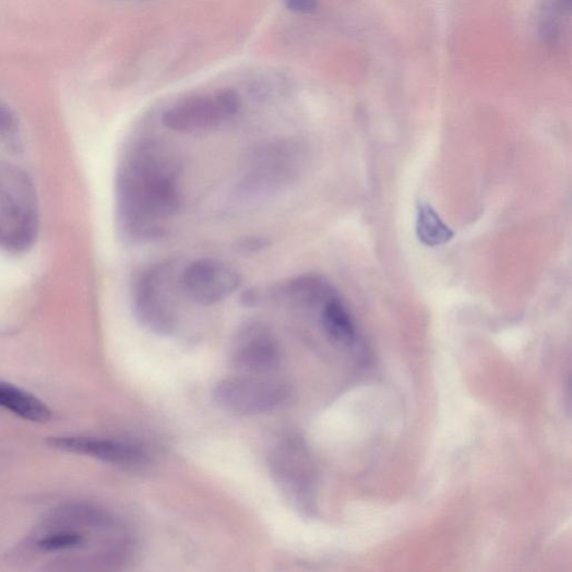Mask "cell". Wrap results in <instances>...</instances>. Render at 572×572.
<instances>
[{"label":"cell","instance_id":"cell-8","mask_svg":"<svg viewBox=\"0 0 572 572\" xmlns=\"http://www.w3.org/2000/svg\"><path fill=\"white\" fill-rule=\"evenodd\" d=\"M229 357L238 373L267 374L278 367L281 348L272 330L254 322L237 332Z\"/></svg>","mask_w":572,"mask_h":572},{"label":"cell","instance_id":"cell-1","mask_svg":"<svg viewBox=\"0 0 572 572\" xmlns=\"http://www.w3.org/2000/svg\"><path fill=\"white\" fill-rule=\"evenodd\" d=\"M179 160L155 141L139 142L123 157L116 179L117 222L130 243L164 236L181 206Z\"/></svg>","mask_w":572,"mask_h":572},{"label":"cell","instance_id":"cell-10","mask_svg":"<svg viewBox=\"0 0 572 572\" xmlns=\"http://www.w3.org/2000/svg\"><path fill=\"white\" fill-rule=\"evenodd\" d=\"M51 449L86 455L120 466H140L147 462V454L136 444L90 437H60L47 440Z\"/></svg>","mask_w":572,"mask_h":572},{"label":"cell","instance_id":"cell-15","mask_svg":"<svg viewBox=\"0 0 572 572\" xmlns=\"http://www.w3.org/2000/svg\"><path fill=\"white\" fill-rule=\"evenodd\" d=\"M19 123L13 111L0 102V142L9 147H17Z\"/></svg>","mask_w":572,"mask_h":572},{"label":"cell","instance_id":"cell-13","mask_svg":"<svg viewBox=\"0 0 572 572\" xmlns=\"http://www.w3.org/2000/svg\"><path fill=\"white\" fill-rule=\"evenodd\" d=\"M416 233L421 245L437 248L450 243L454 231L443 222L439 213L427 203L417 207Z\"/></svg>","mask_w":572,"mask_h":572},{"label":"cell","instance_id":"cell-2","mask_svg":"<svg viewBox=\"0 0 572 572\" xmlns=\"http://www.w3.org/2000/svg\"><path fill=\"white\" fill-rule=\"evenodd\" d=\"M39 213L36 190L28 175L0 160V249L22 253L37 238Z\"/></svg>","mask_w":572,"mask_h":572},{"label":"cell","instance_id":"cell-6","mask_svg":"<svg viewBox=\"0 0 572 572\" xmlns=\"http://www.w3.org/2000/svg\"><path fill=\"white\" fill-rule=\"evenodd\" d=\"M242 107L240 95L225 88L212 97L188 98L167 110L163 124L178 133H199L218 128Z\"/></svg>","mask_w":572,"mask_h":572},{"label":"cell","instance_id":"cell-14","mask_svg":"<svg viewBox=\"0 0 572 572\" xmlns=\"http://www.w3.org/2000/svg\"><path fill=\"white\" fill-rule=\"evenodd\" d=\"M85 541V537L79 533L59 532L43 537L37 543V548L45 552L61 551L80 548Z\"/></svg>","mask_w":572,"mask_h":572},{"label":"cell","instance_id":"cell-17","mask_svg":"<svg viewBox=\"0 0 572 572\" xmlns=\"http://www.w3.org/2000/svg\"><path fill=\"white\" fill-rule=\"evenodd\" d=\"M269 242L263 240L261 237H251L246 238L240 245V249H243L246 252H258L263 250Z\"/></svg>","mask_w":572,"mask_h":572},{"label":"cell","instance_id":"cell-5","mask_svg":"<svg viewBox=\"0 0 572 572\" xmlns=\"http://www.w3.org/2000/svg\"><path fill=\"white\" fill-rule=\"evenodd\" d=\"M299 156L295 143L290 142L273 143L261 150L238 182L237 194L254 200L289 184L298 172Z\"/></svg>","mask_w":572,"mask_h":572},{"label":"cell","instance_id":"cell-9","mask_svg":"<svg viewBox=\"0 0 572 572\" xmlns=\"http://www.w3.org/2000/svg\"><path fill=\"white\" fill-rule=\"evenodd\" d=\"M307 456L296 440L281 442L270 456L274 480L295 505H303L309 501L310 470Z\"/></svg>","mask_w":572,"mask_h":572},{"label":"cell","instance_id":"cell-11","mask_svg":"<svg viewBox=\"0 0 572 572\" xmlns=\"http://www.w3.org/2000/svg\"><path fill=\"white\" fill-rule=\"evenodd\" d=\"M321 307V322L326 335L341 345H355L358 337L355 319L336 290L323 301Z\"/></svg>","mask_w":572,"mask_h":572},{"label":"cell","instance_id":"cell-4","mask_svg":"<svg viewBox=\"0 0 572 572\" xmlns=\"http://www.w3.org/2000/svg\"><path fill=\"white\" fill-rule=\"evenodd\" d=\"M288 383L267 374H237L216 385L217 405L235 415L254 416L271 412L288 400Z\"/></svg>","mask_w":572,"mask_h":572},{"label":"cell","instance_id":"cell-16","mask_svg":"<svg viewBox=\"0 0 572 572\" xmlns=\"http://www.w3.org/2000/svg\"><path fill=\"white\" fill-rule=\"evenodd\" d=\"M285 5L295 13L309 14L317 10L318 0H285Z\"/></svg>","mask_w":572,"mask_h":572},{"label":"cell","instance_id":"cell-12","mask_svg":"<svg viewBox=\"0 0 572 572\" xmlns=\"http://www.w3.org/2000/svg\"><path fill=\"white\" fill-rule=\"evenodd\" d=\"M0 407L34 422H46L52 418V410L28 392L0 381Z\"/></svg>","mask_w":572,"mask_h":572},{"label":"cell","instance_id":"cell-3","mask_svg":"<svg viewBox=\"0 0 572 572\" xmlns=\"http://www.w3.org/2000/svg\"><path fill=\"white\" fill-rule=\"evenodd\" d=\"M179 286L180 275L170 263L142 272L133 288V311L139 323L156 335H172L178 324Z\"/></svg>","mask_w":572,"mask_h":572},{"label":"cell","instance_id":"cell-7","mask_svg":"<svg viewBox=\"0 0 572 572\" xmlns=\"http://www.w3.org/2000/svg\"><path fill=\"white\" fill-rule=\"evenodd\" d=\"M242 278L230 265L217 260H199L180 274L182 293L202 306L217 305L240 288Z\"/></svg>","mask_w":572,"mask_h":572}]
</instances>
